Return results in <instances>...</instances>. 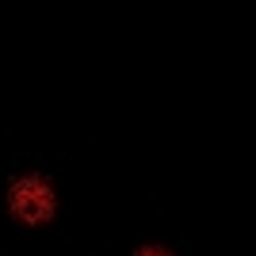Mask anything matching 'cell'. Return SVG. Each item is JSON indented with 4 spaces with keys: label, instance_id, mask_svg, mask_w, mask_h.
<instances>
[{
    "label": "cell",
    "instance_id": "6da1fadb",
    "mask_svg": "<svg viewBox=\"0 0 256 256\" xmlns=\"http://www.w3.org/2000/svg\"><path fill=\"white\" fill-rule=\"evenodd\" d=\"M8 203L20 222H46L54 214V192L42 176H23V180L12 184Z\"/></svg>",
    "mask_w": 256,
    "mask_h": 256
},
{
    "label": "cell",
    "instance_id": "7a4b0ae2",
    "mask_svg": "<svg viewBox=\"0 0 256 256\" xmlns=\"http://www.w3.org/2000/svg\"><path fill=\"white\" fill-rule=\"evenodd\" d=\"M138 256H168V252H164V248H142Z\"/></svg>",
    "mask_w": 256,
    "mask_h": 256
}]
</instances>
